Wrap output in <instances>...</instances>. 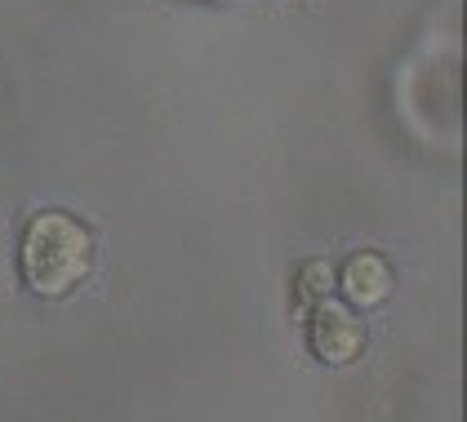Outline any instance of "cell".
Segmentation results:
<instances>
[{"instance_id": "1", "label": "cell", "mask_w": 467, "mask_h": 422, "mask_svg": "<svg viewBox=\"0 0 467 422\" xmlns=\"http://www.w3.org/2000/svg\"><path fill=\"white\" fill-rule=\"evenodd\" d=\"M94 232L63 210H45L23 232V281L40 298H63L94 272Z\"/></svg>"}, {"instance_id": "2", "label": "cell", "mask_w": 467, "mask_h": 422, "mask_svg": "<svg viewBox=\"0 0 467 422\" xmlns=\"http://www.w3.org/2000/svg\"><path fill=\"white\" fill-rule=\"evenodd\" d=\"M360 347H365V329L360 320L343 307V303H317L312 312V352L329 360V365H348L357 360Z\"/></svg>"}, {"instance_id": "3", "label": "cell", "mask_w": 467, "mask_h": 422, "mask_svg": "<svg viewBox=\"0 0 467 422\" xmlns=\"http://www.w3.org/2000/svg\"><path fill=\"white\" fill-rule=\"evenodd\" d=\"M343 293L357 303V307H379L388 293H392V272L379 253H357L348 258L343 267Z\"/></svg>"}, {"instance_id": "4", "label": "cell", "mask_w": 467, "mask_h": 422, "mask_svg": "<svg viewBox=\"0 0 467 422\" xmlns=\"http://www.w3.org/2000/svg\"><path fill=\"white\" fill-rule=\"evenodd\" d=\"M329 289H334V272H329L325 262H307V267L298 272V298H303V303H321Z\"/></svg>"}]
</instances>
